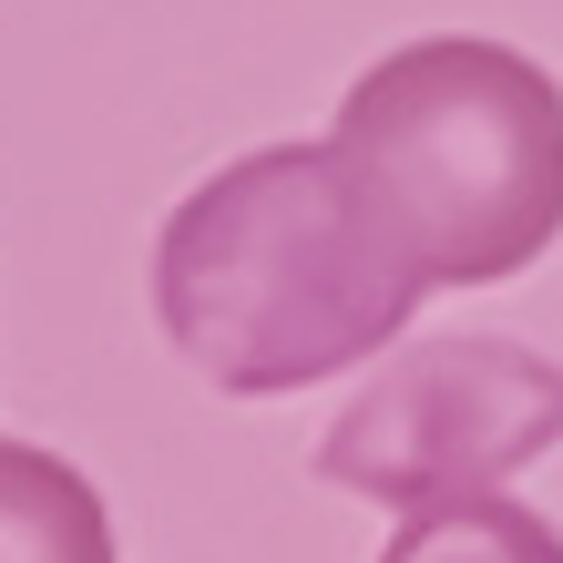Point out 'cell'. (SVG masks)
<instances>
[{
    "label": "cell",
    "instance_id": "cell-1",
    "mask_svg": "<svg viewBox=\"0 0 563 563\" xmlns=\"http://www.w3.org/2000/svg\"><path fill=\"white\" fill-rule=\"evenodd\" d=\"M420 297L430 277L339 144H267L216 164L154 246L164 339L225 400H287L308 379L369 369Z\"/></svg>",
    "mask_w": 563,
    "mask_h": 563
},
{
    "label": "cell",
    "instance_id": "cell-2",
    "mask_svg": "<svg viewBox=\"0 0 563 563\" xmlns=\"http://www.w3.org/2000/svg\"><path fill=\"white\" fill-rule=\"evenodd\" d=\"M328 144L430 287H503L563 236V82L512 42L430 31L379 52Z\"/></svg>",
    "mask_w": 563,
    "mask_h": 563
},
{
    "label": "cell",
    "instance_id": "cell-3",
    "mask_svg": "<svg viewBox=\"0 0 563 563\" xmlns=\"http://www.w3.org/2000/svg\"><path fill=\"white\" fill-rule=\"evenodd\" d=\"M563 441V369L522 339H430L400 349L328 420L318 482L420 512L451 492H503Z\"/></svg>",
    "mask_w": 563,
    "mask_h": 563
},
{
    "label": "cell",
    "instance_id": "cell-4",
    "mask_svg": "<svg viewBox=\"0 0 563 563\" xmlns=\"http://www.w3.org/2000/svg\"><path fill=\"white\" fill-rule=\"evenodd\" d=\"M0 563H113L103 492L42 441H0Z\"/></svg>",
    "mask_w": 563,
    "mask_h": 563
},
{
    "label": "cell",
    "instance_id": "cell-5",
    "mask_svg": "<svg viewBox=\"0 0 563 563\" xmlns=\"http://www.w3.org/2000/svg\"><path fill=\"white\" fill-rule=\"evenodd\" d=\"M379 563H563V533L512 492H451V503L400 512Z\"/></svg>",
    "mask_w": 563,
    "mask_h": 563
}]
</instances>
